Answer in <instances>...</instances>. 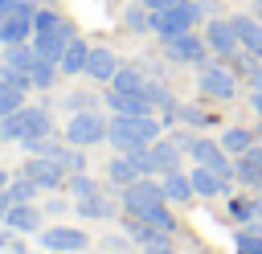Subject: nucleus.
Masks as SVG:
<instances>
[{
	"label": "nucleus",
	"instance_id": "58836bf2",
	"mask_svg": "<svg viewBox=\"0 0 262 254\" xmlns=\"http://www.w3.org/2000/svg\"><path fill=\"white\" fill-rule=\"evenodd\" d=\"M246 86H250V90H262V61H258V66L246 74Z\"/></svg>",
	"mask_w": 262,
	"mask_h": 254
},
{
	"label": "nucleus",
	"instance_id": "4be33fe9",
	"mask_svg": "<svg viewBox=\"0 0 262 254\" xmlns=\"http://www.w3.org/2000/svg\"><path fill=\"white\" fill-rule=\"evenodd\" d=\"M160 184H164V197H168V205H188L196 193H192V180H188V172H164L160 176Z\"/></svg>",
	"mask_w": 262,
	"mask_h": 254
},
{
	"label": "nucleus",
	"instance_id": "8fccbe9b",
	"mask_svg": "<svg viewBox=\"0 0 262 254\" xmlns=\"http://www.w3.org/2000/svg\"><path fill=\"white\" fill-rule=\"evenodd\" d=\"M258 16H262V4H258Z\"/></svg>",
	"mask_w": 262,
	"mask_h": 254
},
{
	"label": "nucleus",
	"instance_id": "c9c22d12",
	"mask_svg": "<svg viewBox=\"0 0 262 254\" xmlns=\"http://www.w3.org/2000/svg\"><path fill=\"white\" fill-rule=\"evenodd\" d=\"M0 78H4L8 86H16V90H25V94L33 90V78H29V70H16V66H8V61L0 66Z\"/></svg>",
	"mask_w": 262,
	"mask_h": 254
},
{
	"label": "nucleus",
	"instance_id": "f8f14e48",
	"mask_svg": "<svg viewBox=\"0 0 262 254\" xmlns=\"http://www.w3.org/2000/svg\"><path fill=\"white\" fill-rule=\"evenodd\" d=\"M41 246L53 254H78V250H86V234L74 225H49V229H41Z\"/></svg>",
	"mask_w": 262,
	"mask_h": 254
},
{
	"label": "nucleus",
	"instance_id": "c03bdc74",
	"mask_svg": "<svg viewBox=\"0 0 262 254\" xmlns=\"http://www.w3.org/2000/svg\"><path fill=\"white\" fill-rule=\"evenodd\" d=\"M45 213H66V201H57V197H53V201L45 205Z\"/></svg>",
	"mask_w": 262,
	"mask_h": 254
},
{
	"label": "nucleus",
	"instance_id": "5701e85b",
	"mask_svg": "<svg viewBox=\"0 0 262 254\" xmlns=\"http://www.w3.org/2000/svg\"><path fill=\"white\" fill-rule=\"evenodd\" d=\"M119 66H123V61L115 57V49H102V45H98V49H90V61H86V74H90L94 82H111Z\"/></svg>",
	"mask_w": 262,
	"mask_h": 254
},
{
	"label": "nucleus",
	"instance_id": "aec40b11",
	"mask_svg": "<svg viewBox=\"0 0 262 254\" xmlns=\"http://www.w3.org/2000/svg\"><path fill=\"white\" fill-rule=\"evenodd\" d=\"M0 41H4V45L33 41V12H12V16H4V25H0Z\"/></svg>",
	"mask_w": 262,
	"mask_h": 254
},
{
	"label": "nucleus",
	"instance_id": "f03ea898",
	"mask_svg": "<svg viewBox=\"0 0 262 254\" xmlns=\"http://www.w3.org/2000/svg\"><path fill=\"white\" fill-rule=\"evenodd\" d=\"M201 20H209V8H205V0H176L172 8H164V12H151V33H156L160 41H168V37H180V33L196 29Z\"/></svg>",
	"mask_w": 262,
	"mask_h": 254
},
{
	"label": "nucleus",
	"instance_id": "a19ab883",
	"mask_svg": "<svg viewBox=\"0 0 262 254\" xmlns=\"http://www.w3.org/2000/svg\"><path fill=\"white\" fill-rule=\"evenodd\" d=\"M250 107H254V115L262 119V90H250Z\"/></svg>",
	"mask_w": 262,
	"mask_h": 254
},
{
	"label": "nucleus",
	"instance_id": "603ef678",
	"mask_svg": "<svg viewBox=\"0 0 262 254\" xmlns=\"http://www.w3.org/2000/svg\"><path fill=\"white\" fill-rule=\"evenodd\" d=\"M0 25H4V16H0Z\"/></svg>",
	"mask_w": 262,
	"mask_h": 254
},
{
	"label": "nucleus",
	"instance_id": "2eb2a0df",
	"mask_svg": "<svg viewBox=\"0 0 262 254\" xmlns=\"http://www.w3.org/2000/svg\"><path fill=\"white\" fill-rule=\"evenodd\" d=\"M4 225L16 234H41V209L33 201H12L4 213Z\"/></svg>",
	"mask_w": 262,
	"mask_h": 254
},
{
	"label": "nucleus",
	"instance_id": "09e8293b",
	"mask_svg": "<svg viewBox=\"0 0 262 254\" xmlns=\"http://www.w3.org/2000/svg\"><path fill=\"white\" fill-rule=\"evenodd\" d=\"M258 139H262V123H258Z\"/></svg>",
	"mask_w": 262,
	"mask_h": 254
},
{
	"label": "nucleus",
	"instance_id": "3c124183",
	"mask_svg": "<svg viewBox=\"0 0 262 254\" xmlns=\"http://www.w3.org/2000/svg\"><path fill=\"white\" fill-rule=\"evenodd\" d=\"M111 254H119V250H111Z\"/></svg>",
	"mask_w": 262,
	"mask_h": 254
},
{
	"label": "nucleus",
	"instance_id": "ea45409f",
	"mask_svg": "<svg viewBox=\"0 0 262 254\" xmlns=\"http://www.w3.org/2000/svg\"><path fill=\"white\" fill-rule=\"evenodd\" d=\"M139 4H143L147 12H164V8H172L176 0H139Z\"/></svg>",
	"mask_w": 262,
	"mask_h": 254
},
{
	"label": "nucleus",
	"instance_id": "5fc2aeb1",
	"mask_svg": "<svg viewBox=\"0 0 262 254\" xmlns=\"http://www.w3.org/2000/svg\"><path fill=\"white\" fill-rule=\"evenodd\" d=\"M258 4H262V0H258Z\"/></svg>",
	"mask_w": 262,
	"mask_h": 254
},
{
	"label": "nucleus",
	"instance_id": "a878e982",
	"mask_svg": "<svg viewBox=\"0 0 262 254\" xmlns=\"http://www.w3.org/2000/svg\"><path fill=\"white\" fill-rule=\"evenodd\" d=\"M143 86H147L143 66H119L115 78H111V90H143Z\"/></svg>",
	"mask_w": 262,
	"mask_h": 254
},
{
	"label": "nucleus",
	"instance_id": "412c9836",
	"mask_svg": "<svg viewBox=\"0 0 262 254\" xmlns=\"http://www.w3.org/2000/svg\"><path fill=\"white\" fill-rule=\"evenodd\" d=\"M139 176H143V172L135 168V160H131V156H123V152H119V156H111V160H106V180H111L119 193H123L127 184H135Z\"/></svg>",
	"mask_w": 262,
	"mask_h": 254
},
{
	"label": "nucleus",
	"instance_id": "393cba45",
	"mask_svg": "<svg viewBox=\"0 0 262 254\" xmlns=\"http://www.w3.org/2000/svg\"><path fill=\"white\" fill-rule=\"evenodd\" d=\"M258 143V131H250V127H225V135H221V147L229 152V156H242L246 147H254Z\"/></svg>",
	"mask_w": 262,
	"mask_h": 254
},
{
	"label": "nucleus",
	"instance_id": "9d476101",
	"mask_svg": "<svg viewBox=\"0 0 262 254\" xmlns=\"http://www.w3.org/2000/svg\"><path fill=\"white\" fill-rule=\"evenodd\" d=\"M188 156H192L196 164H205V168L221 172L229 184L237 180V176H233V164H229V152H225L221 143H213V139H192V143H188Z\"/></svg>",
	"mask_w": 262,
	"mask_h": 254
},
{
	"label": "nucleus",
	"instance_id": "f257e3e1",
	"mask_svg": "<svg viewBox=\"0 0 262 254\" xmlns=\"http://www.w3.org/2000/svg\"><path fill=\"white\" fill-rule=\"evenodd\" d=\"M164 135V119L156 115H111V131H106V143L115 152H135V147H147Z\"/></svg>",
	"mask_w": 262,
	"mask_h": 254
},
{
	"label": "nucleus",
	"instance_id": "37998d69",
	"mask_svg": "<svg viewBox=\"0 0 262 254\" xmlns=\"http://www.w3.org/2000/svg\"><path fill=\"white\" fill-rule=\"evenodd\" d=\"M8 205H12V197H8V188H0V221H4V213H8Z\"/></svg>",
	"mask_w": 262,
	"mask_h": 254
},
{
	"label": "nucleus",
	"instance_id": "c756f323",
	"mask_svg": "<svg viewBox=\"0 0 262 254\" xmlns=\"http://www.w3.org/2000/svg\"><path fill=\"white\" fill-rule=\"evenodd\" d=\"M135 217H143V221H147V225H156V229H168V234H176V217H172L168 201H164V205H151V209H143V213H135Z\"/></svg>",
	"mask_w": 262,
	"mask_h": 254
},
{
	"label": "nucleus",
	"instance_id": "39448f33",
	"mask_svg": "<svg viewBox=\"0 0 262 254\" xmlns=\"http://www.w3.org/2000/svg\"><path fill=\"white\" fill-rule=\"evenodd\" d=\"M106 131H111V119H102L98 111H74L70 123H66V143L90 147V143H102Z\"/></svg>",
	"mask_w": 262,
	"mask_h": 254
},
{
	"label": "nucleus",
	"instance_id": "b1692460",
	"mask_svg": "<svg viewBox=\"0 0 262 254\" xmlns=\"http://www.w3.org/2000/svg\"><path fill=\"white\" fill-rule=\"evenodd\" d=\"M86 61H90V45H86L82 37H74V41L66 45L57 70H61V74H86Z\"/></svg>",
	"mask_w": 262,
	"mask_h": 254
},
{
	"label": "nucleus",
	"instance_id": "423d86ee",
	"mask_svg": "<svg viewBox=\"0 0 262 254\" xmlns=\"http://www.w3.org/2000/svg\"><path fill=\"white\" fill-rule=\"evenodd\" d=\"M164 53H168V61H176V66H205L209 61V45H205V33H180V37H168L164 41Z\"/></svg>",
	"mask_w": 262,
	"mask_h": 254
},
{
	"label": "nucleus",
	"instance_id": "20e7f679",
	"mask_svg": "<svg viewBox=\"0 0 262 254\" xmlns=\"http://www.w3.org/2000/svg\"><path fill=\"white\" fill-rule=\"evenodd\" d=\"M196 86H201L205 98L229 102V98L237 94V74H233L229 66H221V61H205V66H196Z\"/></svg>",
	"mask_w": 262,
	"mask_h": 254
},
{
	"label": "nucleus",
	"instance_id": "4468645a",
	"mask_svg": "<svg viewBox=\"0 0 262 254\" xmlns=\"http://www.w3.org/2000/svg\"><path fill=\"white\" fill-rule=\"evenodd\" d=\"M74 205H78V217H90V221H115V213H119V205L106 188H98L90 197H78Z\"/></svg>",
	"mask_w": 262,
	"mask_h": 254
},
{
	"label": "nucleus",
	"instance_id": "6ab92c4d",
	"mask_svg": "<svg viewBox=\"0 0 262 254\" xmlns=\"http://www.w3.org/2000/svg\"><path fill=\"white\" fill-rule=\"evenodd\" d=\"M123 229L139 242V246H164V242H172V234L168 229H156V225H147L143 217H135V213H127L123 217Z\"/></svg>",
	"mask_w": 262,
	"mask_h": 254
},
{
	"label": "nucleus",
	"instance_id": "6e6552de",
	"mask_svg": "<svg viewBox=\"0 0 262 254\" xmlns=\"http://www.w3.org/2000/svg\"><path fill=\"white\" fill-rule=\"evenodd\" d=\"M20 172H25V176H29V180H33V184H37L41 193L66 188V176H70V172H66V168H61L57 160H49V156H29Z\"/></svg>",
	"mask_w": 262,
	"mask_h": 254
},
{
	"label": "nucleus",
	"instance_id": "de8ad7c7",
	"mask_svg": "<svg viewBox=\"0 0 262 254\" xmlns=\"http://www.w3.org/2000/svg\"><path fill=\"white\" fill-rule=\"evenodd\" d=\"M8 180H12V176H8L4 168H0V188H8Z\"/></svg>",
	"mask_w": 262,
	"mask_h": 254
},
{
	"label": "nucleus",
	"instance_id": "cd10ccee",
	"mask_svg": "<svg viewBox=\"0 0 262 254\" xmlns=\"http://www.w3.org/2000/svg\"><path fill=\"white\" fill-rule=\"evenodd\" d=\"M57 61H49V57H37V66L29 70V78H33V90H49L53 82H57Z\"/></svg>",
	"mask_w": 262,
	"mask_h": 254
},
{
	"label": "nucleus",
	"instance_id": "e433bc0d",
	"mask_svg": "<svg viewBox=\"0 0 262 254\" xmlns=\"http://www.w3.org/2000/svg\"><path fill=\"white\" fill-rule=\"evenodd\" d=\"M254 209H258V201L233 197V221H254Z\"/></svg>",
	"mask_w": 262,
	"mask_h": 254
},
{
	"label": "nucleus",
	"instance_id": "c85d7f7f",
	"mask_svg": "<svg viewBox=\"0 0 262 254\" xmlns=\"http://www.w3.org/2000/svg\"><path fill=\"white\" fill-rule=\"evenodd\" d=\"M168 123H188V127H205V123H209V115H205L201 107H192V102H176V107L168 111Z\"/></svg>",
	"mask_w": 262,
	"mask_h": 254
},
{
	"label": "nucleus",
	"instance_id": "9b49d317",
	"mask_svg": "<svg viewBox=\"0 0 262 254\" xmlns=\"http://www.w3.org/2000/svg\"><path fill=\"white\" fill-rule=\"evenodd\" d=\"M205 45H209V53H217L221 61H225L233 49H242V45H237V33H233V20H229V16H225V20L209 16V20H205Z\"/></svg>",
	"mask_w": 262,
	"mask_h": 254
},
{
	"label": "nucleus",
	"instance_id": "2f4dec72",
	"mask_svg": "<svg viewBox=\"0 0 262 254\" xmlns=\"http://www.w3.org/2000/svg\"><path fill=\"white\" fill-rule=\"evenodd\" d=\"M123 25H127L131 33H151V12H147L143 4H131V8L123 12Z\"/></svg>",
	"mask_w": 262,
	"mask_h": 254
},
{
	"label": "nucleus",
	"instance_id": "72a5a7b5",
	"mask_svg": "<svg viewBox=\"0 0 262 254\" xmlns=\"http://www.w3.org/2000/svg\"><path fill=\"white\" fill-rule=\"evenodd\" d=\"M37 193H41V188H37V184H33L25 172H16V176L8 180V197H12V201H33Z\"/></svg>",
	"mask_w": 262,
	"mask_h": 254
},
{
	"label": "nucleus",
	"instance_id": "473e14b6",
	"mask_svg": "<svg viewBox=\"0 0 262 254\" xmlns=\"http://www.w3.org/2000/svg\"><path fill=\"white\" fill-rule=\"evenodd\" d=\"M66 188H70V197L78 201V197H90V193H98L102 184H98L94 176H86V172H74V176H66Z\"/></svg>",
	"mask_w": 262,
	"mask_h": 254
},
{
	"label": "nucleus",
	"instance_id": "ddd939ff",
	"mask_svg": "<svg viewBox=\"0 0 262 254\" xmlns=\"http://www.w3.org/2000/svg\"><path fill=\"white\" fill-rule=\"evenodd\" d=\"M106 107L111 115H156L143 90H106Z\"/></svg>",
	"mask_w": 262,
	"mask_h": 254
},
{
	"label": "nucleus",
	"instance_id": "7c9ffc66",
	"mask_svg": "<svg viewBox=\"0 0 262 254\" xmlns=\"http://www.w3.org/2000/svg\"><path fill=\"white\" fill-rule=\"evenodd\" d=\"M25 107V90H16V86H8L4 78H0V119H8L12 111H20Z\"/></svg>",
	"mask_w": 262,
	"mask_h": 254
},
{
	"label": "nucleus",
	"instance_id": "4c0bfd02",
	"mask_svg": "<svg viewBox=\"0 0 262 254\" xmlns=\"http://www.w3.org/2000/svg\"><path fill=\"white\" fill-rule=\"evenodd\" d=\"M66 107H70V111H94V98L78 90V94H70V98H66Z\"/></svg>",
	"mask_w": 262,
	"mask_h": 254
},
{
	"label": "nucleus",
	"instance_id": "dca6fc26",
	"mask_svg": "<svg viewBox=\"0 0 262 254\" xmlns=\"http://www.w3.org/2000/svg\"><path fill=\"white\" fill-rule=\"evenodd\" d=\"M229 20H233V33H237V45L262 61V20L258 16H246V12H237Z\"/></svg>",
	"mask_w": 262,
	"mask_h": 254
},
{
	"label": "nucleus",
	"instance_id": "bb28decb",
	"mask_svg": "<svg viewBox=\"0 0 262 254\" xmlns=\"http://www.w3.org/2000/svg\"><path fill=\"white\" fill-rule=\"evenodd\" d=\"M37 57H41V53L33 49V41H20V45H8V49H4V61L16 66V70H33Z\"/></svg>",
	"mask_w": 262,
	"mask_h": 254
},
{
	"label": "nucleus",
	"instance_id": "7ed1b4c3",
	"mask_svg": "<svg viewBox=\"0 0 262 254\" xmlns=\"http://www.w3.org/2000/svg\"><path fill=\"white\" fill-rule=\"evenodd\" d=\"M49 107H20L12 111L8 119H0V139H12V143H29V139H41L49 135Z\"/></svg>",
	"mask_w": 262,
	"mask_h": 254
},
{
	"label": "nucleus",
	"instance_id": "79ce46f5",
	"mask_svg": "<svg viewBox=\"0 0 262 254\" xmlns=\"http://www.w3.org/2000/svg\"><path fill=\"white\" fill-rule=\"evenodd\" d=\"M143 254H176V250H172V242H164V246H143Z\"/></svg>",
	"mask_w": 262,
	"mask_h": 254
},
{
	"label": "nucleus",
	"instance_id": "864d4df0",
	"mask_svg": "<svg viewBox=\"0 0 262 254\" xmlns=\"http://www.w3.org/2000/svg\"><path fill=\"white\" fill-rule=\"evenodd\" d=\"M49 254H53V250H49Z\"/></svg>",
	"mask_w": 262,
	"mask_h": 254
},
{
	"label": "nucleus",
	"instance_id": "f704fd0d",
	"mask_svg": "<svg viewBox=\"0 0 262 254\" xmlns=\"http://www.w3.org/2000/svg\"><path fill=\"white\" fill-rule=\"evenodd\" d=\"M233 246H237V254H262V229H258V225H250V229H242Z\"/></svg>",
	"mask_w": 262,
	"mask_h": 254
},
{
	"label": "nucleus",
	"instance_id": "0eeeda50",
	"mask_svg": "<svg viewBox=\"0 0 262 254\" xmlns=\"http://www.w3.org/2000/svg\"><path fill=\"white\" fill-rule=\"evenodd\" d=\"M168 197H164V184L156 180V176H139L135 184H127L123 193H119V205H123V213H143V209H151V205H164Z\"/></svg>",
	"mask_w": 262,
	"mask_h": 254
},
{
	"label": "nucleus",
	"instance_id": "49530a36",
	"mask_svg": "<svg viewBox=\"0 0 262 254\" xmlns=\"http://www.w3.org/2000/svg\"><path fill=\"white\" fill-rule=\"evenodd\" d=\"M254 225L262 229V201H258V209H254Z\"/></svg>",
	"mask_w": 262,
	"mask_h": 254
},
{
	"label": "nucleus",
	"instance_id": "f3484780",
	"mask_svg": "<svg viewBox=\"0 0 262 254\" xmlns=\"http://www.w3.org/2000/svg\"><path fill=\"white\" fill-rule=\"evenodd\" d=\"M188 180H192V193H196V197H205V201H213V197L229 193V180H225L221 172L205 168V164H196V168L188 172Z\"/></svg>",
	"mask_w": 262,
	"mask_h": 254
},
{
	"label": "nucleus",
	"instance_id": "a18cd8bd",
	"mask_svg": "<svg viewBox=\"0 0 262 254\" xmlns=\"http://www.w3.org/2000/svg\"><path fill=\"white\" fill-rule=\"evenodd\" d=\"M16 246V238H8V234H0V250H12Z\"/></svg>",
	"mask_w": 262,
	"mask_h": 254
},
{
	"label": "nucleus",
	"instance_id": "1a4fd4ad",
	"mask_svg": "<svg viewBox=\"0 0 262 254\" xmlns=\"http://www.w3.org/2000/svg\"><path fill=\"white\" fill-rule=\"evenodd\" d=\"M78 33H74V25L61 16L53 29H45V33H33V49L41 53V57H49V61H61V53H66V45L74 41Z\"/></svg>",
	"mask_w": 262,
	"mask_h": 254
},
{
	"label": "nucleus",
	"instance_id": "a211bd4d",
	"mask_svg": "<svg viewBox=\"0 0 262 254\" xmlns=\"http://www.w3.org/2000/svg\"><path fill=\"white\" fill-rule=\"evenodd\" d=\"M147 152H151V168H156V176H164V172H176V168H180V152H184V147H180L172 135H168V139L160 135Z\"/></svg>",
	"mask_w": 262,
	"mask_h": 254
}]
</instances>
